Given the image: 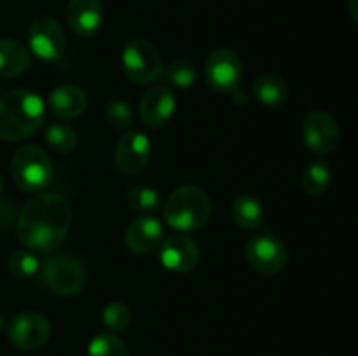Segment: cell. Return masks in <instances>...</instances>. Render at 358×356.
Listing matches in <instances>:
<instances>
[{
    "instance_id": "3957f363",
    "label": "cell",
    "mask_w": 358,
    "mask_h": 356,
    "mask_svg": "<svg viewBox=\"0 0 358 356\" xmlns=\"http://www.w3.org/2000/svg\"><path fill=\"white\" fill-rule=\"evenodd\" d=\"M164 220L178 232H191L206 225L212 215V202L198 185H180L164 202Z\"/></svg>"
},
{
    "instance_id": "7a4b0ae2",
    "label": "cell",
    "mask_w": 358,
    "mask_h": 356,
    "mask_svg": "<svg viewBox=\"0 0 358 356\" xmlns=\"http://www.w3.org/2000/svg\"><path fill=\"white\" fill-rule=\"evenodd\" d=\"M45 119L41 96L27 89H10L0 96V140L20 142L38 131Z\"/></svg>"
},
{
    "instance_id": "ba28073f",
    "label": "cell",
    "mask_w": 358,
    "mask_h": 356,
    "mask_svg": "<svg viewBox=\"0 0 358 356\" xmlns=\"http://www.w3.org/2000/svg\"><path fill=\"white\" fill-rule=\"evenodd\" d=\"M243 77V66L236 51L217 47L205 61L206 84L215 93H234Z\"/></svg>"
},
{
    "instance_id": "484cf974",
    "label": "cell",
    "mask_w": 358,
    "mask_h": 356,
    "mask_svg": "<svg viewBox=\"0 0 358 356\" xmlns=\"http://www.w3.org/2000/svg\"><path fill=\"white\" fill-rule=\"evenodd\" d=\"M87 356H129L124 342L114 334H100L91 339Z\"/></svg>"
},
{
    "instance_id": "44dd1931",
    "label": "cell",
    "mask_w": 358,
    "mask_h": 356,
    "mask_svg": "<svg viewBox=\"0 0 358 356\" xmlns=\"http://www.w3.org/2000/svg\"><path fill=\"white\" fill-rule=\"evenodd\" d=\"M45 142L56 154H69L77 145V133L66 122H51L45 129Z\"/></svg>"
},
{
    "instance_id": "83f0119b",
    "label": "cell",
    "mask_w": 358,
    "mask_h": 356,
    "mask_svg": "<svg viewBox=\"0 0 358 356\" xmlns=\"http://www.w3.org/2000/svg\"><path fill=\"white\" fill-rule=\"evenodd\" d=\"M105 119L112 128L128 131L133 126V110L126 101L112 100L105 105Z\"/></svg>"
},
{
    "instance_id": "7402d4cb",
    "label": "cell",
    "mask_w": 358,
    "mask_h": 356,
    "mask_svg": "<svg viewBox=\"0 0 358 356\" xmlns=\"http://www.w3.org/2000/svg\"><path fill=\"white\" fill-rule=\"evenodd\" d=\"M331 168L327 166V163H322V161H317V163H311L310 166L304 170L303 173V188L308 195H322L327 192L329 185H331Z\"/></svg>"
},
{
    "instance_id": "4316f807",
    "label": "cell",
    "mask_w": 358,
    "mask_h": 356,
    "mask_svg": "<svg viewBox=\"0 0 358 356\" xmlns=\"http://www.w3.org/2000/svg\"><path fill=\"white\" fill-rule=\"evenodd\" d=\"M101 321H103V325L110 332H122L128 328L129 321H131V311H129V307L124 302L115 300V302L107 304L103 307Z\"/></svg>"
},
{
    "instance_id": "603a6c76",
    "label": "cell",
    "mask_w": 358,
    "mask_h": 356,
    "mask_svg": "<svg viewBox=\"0 0 358 356\" xmlns=\"http://www.w3.org/2000/svg\"><path fill=\"white\" fill-rule=\"evenodd\" d=\"M126 205L135 212L149 215L154 213L161 205V198L156 188L145 187V185H133L126 192Z\"/></svg>"
},
{
    "instance_id": "d4e9b609",
    "label": "cell",
    "mask_w": 358,
    "mask_h": 356,
    "mask_svg": "<svg viewBox=\"0 0 358 356\" xmlns=\"http://www.w3.org/2000/svg\"><path fill=\"white\" fill-rule=\"evenodd\" d=\"M7 267H9V272L14 278L28 279L34 278L41 271V260L35 257L31 250H16L10 253L9 260H7Z\"/></svg>"
},
{
    "instance_id": "4dcf8cb0",
    "label": "cell",
    "mask_w": 358,
    "mask_h": 356,
    "mask_svg": "<svg viewBox=\"0 0 358 356\" xmlns=\"http://www.w3.org/2000/svg\"><path fill=\"white\" fill-rule=\"evenodd\" d=\"M3 327H6V320H3V316L0 314V332L3 330Z\"/></svg>"
},
{
    "instance_id": "ffe728a7",
    "label": "cell",
    "mask_w": 358,
    "mask_h": 356,
    "mask_svg": "<svg viewBox=\"0 0 358 356\" xmlns=\"http://www.w3.org/2000/svg\"><path fill=\"white\" fill-rule=\"evenodd\" d=\"M231 215H233V220L236 225H240L245 230H252L261 225L264 209H262L261 201L255 195L245 192V194H240L234 199Z\"/></svg>"
},
{
    "instance_id": "4fadbf2b",
    "label": "cell",
    "mask_w": 358,
    "mask_h": 356,
    "mask_svg": "<svg viewBox=\"0 0 358 356\" xmlns=\"http://www.w3.org/2000/svg\"><path fill=\"white\" fill-rule=\"evenodd\" d=\"M150 140L142 131H126L115 147L114 161L119 171L136 175L147 166L150 159Z\"/></svg>"
},
{
    "instance_id": "d6986e66",
    "label": "cell",
    "mask_w": 358,
    "mask_h": 356,
    "mask_svg": "<svg viewBox=\"0 0 358 356\" xmlns=\"http://www.w3.org/2000/svg\"><path fill=\"white\" fill-rule=\"evenodd\" d=\"M254 96L264 107L278 108L289 100V86L282 77L266 73L254 80Z\"/></svg>"
},
{
    "instance_id": "9c48e42d",
    "label": "cell",
    "mask_w": 358,
    "mask_h": 356,
    "mask_svg": "<svg viewBox=\"0 0 358 356\" xmlns=\"http://www.w3.org/2000/svg\"><path fill=\"white\" fill-rule=\"evenodd\" d=\"M28 44L37 58L44 61H56L65 52V31L55 17L42 16L31 23L28 31Z\"/></svg>"
},
{
    "instance_id": "e0dca14e",
    "label": "cell",
    "mask_w": 358,
    "mask_h": 356,
    "mask_svg": "<svg viewBox=\"0 0 358 356\" xmlns=\"http://www.w3.org/2000/svg\"><path fill=\"white\" fill-rule=\"evenodd\" d=\"M48 107L59 119H77L87 107V98L80 87L62 84L49 93Z\"/></svg>"
},
{
    "instance_id": "f546056e",
    "label": "cell",
    "mask_w": 358,
    "mask_h": 356,
    "mask_svg": "<svg viewBox=\"0 0 358 356\" xmlns=\"http://www.w3.org/2000/svg\"><path fill=\"white\" fill-rule=\"evenodd\" d=\"M348 9H350V16L353 17L355 23H358V0H348Z\"/></svg>"
},
{
    "instance_id": "8992f818",
    "label": "cell",
    "mask_w": 358,
    "mask_h": 356,
    "mask_svg": "<svg viewBox=\"0 0 358 356\" xmlns=\"http://www.w3.org/2000/svg\"><path fill=\"white\" fill-rule=\"evenodd\" d=\"M122 70L131 82L147 86L163 75V59L154 44L145 38H131L121 54Z\"/></svg>"
},
{
    "instance_id": "5b68a950",
    "label": "cell",
    "mask_w": 358,
    "mask_h": 356,
    "mask_svg": "<svg viewBox=\"0 0 358 356\" xmlns=\"http://www.w3.org/2000/svg\"><path fill=\"white\" fill-rule=\"evenodd\" d=\"M41 279L51 292L62 297L80 293L86 281L84 265L72 253H58L41 264Z\"/></svg>"
},
{
    "instance_id": "cb8c5ba5",
    "label": "cell",
    "mask_w": 358,
    "mask_h": 356,
    "mask_svg": "<svg viewBox=\"0 0 358 356\" xmlns=\"http://www.w3.org/2000/svg\"><path fill=\"white\" fill-rule=\"evenodd\" d=\"M163 77L170 86L178 87V89H189L198 80V72L192 63L178 59V61H171L164 66Z\"/></svg>"
},
{
    "instance_id": "277c9868",
    "label": "cell",
    "mask_w": 358,
    "mask_h": 356,
    "mask_svg": "<svg viewBox=\"0 0 358 356\" xmlns=\"http://www.w3.org/2000/svg\"><path fill=\"white\" fill-rule=\"evenodd\" d=\"M10 177L21 191L38 192L52 181L55 166L41 147L23 145L10 159Z\"/></svg>"
},
{
    "instance_id": "f1b7e54d",
    "label": "cell",
    "mask_w": 358,
    "mask_h": 356,
    "mask_svg": "<svg viewBox=\"0 0 358 356\" xmlns=\"http://www.w3.org/2000/svg\"><path fill=\"white\" fill-rule=\"evenodd\" d=\"M14 215H16V209H14L13 201H9V199H0V227L9 225L14 220Z\"/></svg>"
},
{
    "instance_id": "6da1fadb",
    "label": "cell",
    "mask_w": 358,
    "mask_h": 356,
    "mask_svg": "<svg viewBox=\"0 0 358 356\" xmlns=\"http://www.w3.org/2000/svg\"><path fill=\"white\" fill-rule=\"evenodd\" d=\"M72 223V209L63 195L44 192L23 206L17 215L16 232L23 246L49 253L62 246Z\"/></svg>"
},
{
    "instance_id": "9a60e30c",
    "label": "cell",
    "mask_w": 358,
    "mask_h": 356,
    "mask_svg": "<svg viewBox=\"0 0 358 356\" xmlns=\"http://www.w3.org/2000/svg\"><path fill=\"white\" fill-rule=\"evenodd\" d=\"M66 21L76 35L91 38L103 24V7L100 0H69Z\"/></svg>"
},
{
    "instance_id": "52a82bcc",
    "label": "cell",
    "mask_w": 358,
    "mask_h": 356,
    "mask_svg": "<svg viewBox=\"0 0 358 356\" xmlns=\"http://www.w3.org/2000/svg\"><path fill=\"white\" fill-rule=\"evenodd\" d=\"M245 258L248 265L262 274H278L287 267L289 251L280 237L271 232L254 234L245 244Z\"/></svg>"
},
{
    "instance_id": "ac0fdd59",
    "label": "cell",
    "mask_w": 358,
    "mask_h": 356,
    "mask_svg": "<svg viewBox=\"0 0 358 356\" xmlns=\"http://www.w3.org/2000/svg\"><path fill=\"white\" fill-rule=\"evenodd\" d=\"M31 65L28 49L21 42L0 38V77H17Z\"/></svg>"
},
{
    "instance_id": "8fae6325",
    "label": "cell",
    "mask_w": 358,
    "mask_h": 356,
    "mask_svg": "<svg viewBox=\"0 0 358 356\" xmlns=\"http://www.w3.org/2000/svg\"><path fill=\"white\" fill-rule=\"evenodd\" d=\"M341 133L336 119L327 112L315 110L304 117L303 140L315 154H329L338 147Z\"/></svg>"
},
{
    "instance_id": "7c38bea8",
    "label": "cell",
    "mask_w": 358,
    "mask_h": 356,
    "mask_svg": "<svg viewBox=\"0 0 358 356\" xmlns=\"http://www.w3.org/2000/svg\"><path fill=\"white\" fill-rule=\"evenodd\" d=\"M159 260L168 271L185 274L198 265V243L185 234H171L159 244Z\"/></svg>"
},
{
    "instance_id": "2e32d148",
    "label": "cell",
    "mask_w": 358,
    "mask_h": 356,
    "mask_svg": "<svg viewBox=\"0 0 358 356\" xmlns=\"http://www.w3.org/2000/svg\"><path fill=\"white\" fill-rule=\"evenodd\" d=\"M124 243L128 250L136 255L156 250L163 243V223L156 216H138L126 229Z\"/></svg>"
},
{
    "instance_id": "5bb4252c",
    "label": "cell",
    "mask_w": 358,
    "mask_h": 356,
    "mask_svg": "<svg viewBox=\"0 0 358 356\" xmlns=\"http://www.w3.org/2000/svg\"><path fill=\"white\" fill-rule=\"evenodd\" d=\"M177 108L175 94L168 87L156 86L145 91L140 101V117L147 128H161L168 124Z\"/></svg>"
},
{
    "instance_id": "1f68e13d",
    "label": "cell",
    "mask_w": 358,
    "mask_h": 356,
    "mask_svg": "<svg viewBox=\"0 0 358 356\" xmlns=\"http://www.w3.org/2000/svg\"><path fill=\"white\" fill-rule=\"evenodd\" d=\"M0 192H2V177H0Z\"/></svg>"
},
{
    "instance_id": "30bf717a",
    "label": "cell",
    "mask_w": 358,
    "mask_h": 356,
    "mask_svg": "<svg viewBox=\"0 0 358 356\" xmlns=\"http://www.w3.org/2000/svg\"><path fill=\"white\" fill-rule=\"evenodd\" d=\"M49 334H51V325L48 318L34 311L16 314L7 330L9 341L23 351H35L42 348L48 342Z\"/></svg>"
}]
</instances>
